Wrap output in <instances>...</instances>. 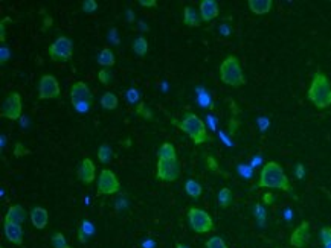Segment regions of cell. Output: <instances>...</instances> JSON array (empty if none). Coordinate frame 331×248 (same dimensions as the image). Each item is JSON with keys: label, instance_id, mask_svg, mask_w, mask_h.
<instances>
[{"label": "cell", "instance_id": "cell-1", "mask_svg": "<svg viewBox=\"0 0 331 248\" xmlns=\"http://www.w3.org/2000/svg\"><path fill=\"white\" fill-rule=\"evenodd\" d=\"M256 187L258 189H279L282 192H292V185L289 182V177L285 175L282 166L278 162H267L262 166Z\"/></svg>", "mask_w": 331, "mask_h": 248}, {"label": "cell", "instance_id": "cell-2", "mask_svg": "<svg viewBox=\"0 0 331 248\" xmlns=\"http://www.w3.org/2000/svg\"><path fill=\"white\" fill-rule=\"evenodd\" d=\"M172 124L179 129H182L186 136L194 142V145H202V143H208V142L212 140V137L208 134L206 122H203V119L198 118L195 113L186 111L183 115V118H182V121L172 119Z\"/></svg>", "mask_w": 331, "mask_h": 248}, {"label": "cell", "instance_id": "cell-3", "mask_svg": "<svg viewBox=\"0 0 331 248\" xmlns=\"http://www.w3.org/2000/svg\"><path fill=\"white\" fill-rule=\"evenodd\" d=\"M307 98L316 108L325 110L331 107V84L322 72H316L308 87Z\"/></svg>", "mask_w": 331, "mask_h": 248}, {"label": "cell", "instance_id": "cell-4", "mask_svg": "<svg viewBox=\"0 0 331 248\" xmlns=\"http://www.w3.org/2000/svg\"><path fill=\"white\" fill-rule=\"evenodd\" d=\"M220 81L229 87H241L246 84L245 73L237 55H228L218 67Z\"/></svg>", "mask_w": 331, "mask_h": 248}, {"label": "cell", "instance_id": "cell-5", "mask_svg": "<svg viewBox=\"0 0 331 248\" xmlns=\"http://www.w3.org/2000/svg\"><path fill=\"white\" fill-rule=\"evenodd\" d=\"M71 102L74 108L80 113H87L92 108L93 95L90 92L89 85L83 81H77L71 87Z\"/></svg>", "mask_w": 331, "mask_h": 248}, {"label": "cell", "instance_id": "cell-6", "mask_svg": "<svg viewBox=\"0 0 331 248\" xmlns=\"http://www.w3.org/2000/svg\"><path fill=\"white\" fill-rule=\"evenodd\" d=\"M186 216H188L189 227L195 233L203 235V233H209L214 230V221L206 210L198 209V207H191V209H188Z\"/></svg>", "mask_w": 331, "mask_h": 248}, {"label": "cell", "instance_id": "cell-7", "mask_svg": "<svg viewBox=\"0 0 331 248\" xmlns=\"http://www.w3.org/2000/svg\"><path fill=\"white\" fill-rule=\"evenodd\" d=\"M48 54H49V58L52 61L66 62V61H69L74 55V43H72L71 38L60 35L58 38L54 40V43L49 44Z\"/></svg>", "mask_w": 331, "mask_h": 248}, {"label": "cell", "instance_id": "cell-8", "mask_svg": "<svg viewBox=\"0 0 331 248\" xmlns=\"http://www.w3.org/2000/svg\"><path fill=\"white\" fill-rule=\"evenodd\" d=\"M23 113V99L18 92H9L2 104V116L9 121H17Z\"/></svg>", "mask_w": 331, "mask_h": 248}, {"label": "cell", "instance_id": "cell-9", "mask_svg": "<svg viewBox=\"0 0 331 248\" xmlns=\"http://www.w3.org/2000/svg\"><path fill=\"white\" fill-rule=\"evenodd\" d=\"M61 96V88L54 75H43L38 82V99L49 101Z\"/></svg>", "mask_w": 331, "mask_h": 248}, {"label": "cell", "instance_id": "cell-10", "mask_svg": "<svg viewBox=\"0 0 331 248\" xmlns=\"http://www.w3.org/2000/svg\"><path fill=\"white\" fill-rule=\"evenodd\" d=\"M98 193L99 195H115L121 189V183L112 169H102L98 177Z\"/></svg>", "mask_w": 331, "mask_h": 248}, {"label": "cell", "instance_id": "cell-11", "mask_svg": "<svg viewBox=\"0 0 331 248\" xmlns=\"http://www.w3.org/2000/svg\"><path fill=\"white\" fill-rule=\"evenodd\" d=\"M180 175V165L179 160H161L158 159L156 163V178L159 182H175Z\"/></svg>", "mask_w": 331, "mask_h": 248}, {"label": "cell", "instance_id": "cell-12", "mask_svg": "<svg viewBox=\"0 0 331 248\" xmlns=\"http://www.w3.org/2000/svg\"><path fill=\"white\" fill-rule=\"evenodd\" d=\"M77 175H78V180H80L81 183L92 185L95 182V178H96V166H95L93 160L89 159V157L83 159L81 163H80Z\"/></svg>", "mask_w": 331, "mask_h": 248}, {"label": "cell", "instance_id": "cell-13", "mask_svg": "<svg viewBox=\"0 0 331 248\" xmlns=\"http://www.w3.org/2000/svg\"><path fill=\"white\" fill-rule=\"evenodd\" d=\"M310 239V224L308 221H302L290 235V244L296 248H302L308 244Z\"/></svg>", "mask_w": 331, "mask_h": 248}, {"label": "cell", "instance_id": "cell-14", "mask_svg": "<svg viewBox=\"0 0 331 248\" xmlns=\"http://www.w3.org/2000/svg\"><path fill=\"white\" fill-rule=\"evenodd\" d=\"M198 12H200L202 21L205 23H211L214 18L218 17L220 8L215 0H202L200 5H198Z\"/></svg>", "mask_w": 331, "mask_h": 248}, {"label": "cell", "instance_id": "cell-15", "mask_svg": "<svg viewBox=\"0 0 331 248\" xmlns=\"http://www.w3.org/2000/svg\"><path fill=\"white\" fill-rule=\"evenodd\" d=\"M3 232L6 239L14 244V245H21L23 244V229H21L20 224L14 222H5L3 224Z\"/></svg>", "mask_w": 331, "mask_h": 248}, {"label": "cell", "instance_id": "cell-16", "mask_svg": "<svg viewBox=\"0 0 331 248\" xmlns=\"http://www.w3.org/2000/svg\"><path fill=\"white\" fill-rule=\"evenodd\" d=\"M31 222L37 230H43L49 222V212L45 207L35 206L31 210Z\"/></svg>", "mask_w": 331, "mask_h": 248}, {"label": "cell", "instance_id": "cell-17", "mask_svg": "<svg viewBox=\"0 0 331 248\" xmlns=\"http://www.w3.org/2000/svg\"><path fill=\"white\" fill-rule=\"evenodd\" d=\"M26 210L18 206V204H14L8 209V213L5 215V222H14V224H23L26 221Z\"/></svg>", "mask_w": 331, "mask_h": 248}, {"label": "cell", "instance_id": "cell-18", "mask_svg": "<svg viewBox=\"0 0 331 248\" xmlns=\"http://www.w3.org/2000/svg\"><path fill=\"white\" fill-rule=\"evenodd\" d=\"M249 9L256 14V15H264L272 11L273 8V2L272 0H249L248 2Z\"/></svg>", "mask_w": 331, "mask_h": 248}, {"label": "cell", "instance_id": "cell-19", "mask_svg": "<svg viewBox=\"0 0 331 248\" xmlns=\"http://www.w3.org/2000/svg\"><path fill=\"white\" fill-rule=\"evenodd\" d=\"M183 23L188 28H198L202 23L200 12H197L191 6H185V9H183Z\"/></svg>", "mask_w": 331, "mask_h": 248}, {"label": "cell", "instance_id": "cell-20", "mask_svg": "<svg viewBox=\"0 0 331 248\" xmlns=\"http://www.w3.org/2000/svg\"><path fill=\"white\" fill-rule=\"evenodd\" d=\"M158 159L161 160H179L177 159V151H175L174 145L169 142H165L158 149Z\"/></svg>", "mask_w": 331, "mask_h": 248}, {"label": "cell", "instance_id": "cell-21", "mask_svg": "<svg viewBox=\"0 0 331 248\" xmlns=\"http://www.w3.org/2000/svg\"><path fill=\"white\" fill-rule=\"evenodd\" d=\"M115 62H116V58H115V54H113L112 49L104 48V49L99 52V55H98V64L102 65L104 69H108V67H113Z\"/></svg>", "mask_w": 331, "mask_h": 248}, {"label": "cell", "instance_id": "cell-22", "mask_svg": "<svg viewBox=\"0 0 331 248\" xmlns=\"http://www.w3.org/2000/svg\"><path fill=\"white\" fill-rule=\"evenodd\" d=\"M217 199H218V206L222 209H228L232 206V201H234V195L231 192V189L228 187H222L217 195Z\"/></svg>", "mask_w": 331, "mask_h": 248}, {"label": "cell", "instance_id": "cell-23", "mask_svg": "<svg viewBox=\"0 0 331 248\" xmlns=\"http://www.w3.org/2000/svg\"><path fill=\"white\" fill-rule=\"evenodd\" d=\"M185 192L191 196V198H200L202 196V192H203V187L202 185L197 182V180H188L185 183Z\"/></svg>", "mask_w": 331, "mask_h": 248}, {"label": "cell", "instance_id": "cell-24", "mask_svg": "<svg viewBox=\"0 0 331 248\" xmlns=\"http://www.w3.org/2000/svg\"><path fill=\"white\" fill-rule=\"evenodd\" d=\"M118 104H119L118 98L112 92H107L101 96V107L104 110H115V108H118Z\"/></svg>", "mask_w": 331, "mask_h": 248}, {"label": "cell", "instance_id": "cell-25", "mask_svg": "<svg viewBox=\"0 0 331 248\" xmlns=\"http://www.w3.org/2000/svg\"><path fill=\"white\" fill-rule=\"evenodd\" d=\"M131 49H133V52H135L138 57L147 55V52H148V41H147V38L138 37V38L135 40V43H133V46H131Z\"/></svg>", "mask_w": 331, "mask_h": 248}, {"label": "cell", "instance_id": "cell-26", "mask_svg": "<svg viewBox=\"0 0 331 248\" xmlns=\"http://www.w3.org/2000/svg\"><path fill=\"white\" fill-rule=\"evenodd\" d=\"M113 157V151L112 148H110L108 145H101L99 149H98V160L101 163H108L110 160H112Z\"/></svg>", "mask_w": 331, "mask_h": 248}, {"label": "cell", "instance_id": "cell-27", "mask_svg": "<svg viewBox=\"0 0 331 248\" xmlns=\"http://www.w3.org/2000/svg\"><path fill=\"white\" fill-rule=\"evenodd\" d=\"M51 244H52L54 248H72V247L68 245V242H66V238H64V235L61 232H57V233L52 235Z\"/></svg>", "mask_w": 331, "mask_h": 248}, {"label": "cell", "instance_id": "cell-28", "mask_svg": "<svg viewBox=\"0 0 331 248\" xmlns=\"http://www.w3.org/2000/svg\"><path fill=\"white\" fill-rule=\"evenodd\" d=\"M135 113H136L138 116L144 118L145 121H151V119H153V113H151V110L147 107L145 102H139V104L136 105V108H135Z\"/></svg>", "mask_w": 331, "mask_h": 248}, {"label": "cell", "instance_id": "cell-29", "mask_svg": "<svg viewBox=\"0 0 331 248\" xmlns=\"http://www.w3.org/2000/svg\"><path fill=\"white\" fill-rule=\"evenodd\" d=\"M198 102H200V105L205 107V108H209V110L214 108V104H212V101H211V96H209V93L206 92V90L198 88Z\"/></svg>", "mask_w": 331, "mask_h": 248}, {"label": "cell", "instance_id": "cell-30", "mask_svg": "<svg viewBox=\"0 0 331 248\" xmlns=\"http://www.w3.org/2000/svg\"><path fill=\"white\" fill-rule=\"evenodd\" d=\"M205 248H229V247L226 245V242L223 241V238L212 236V238H209V239L206 241Z\"/></svg>", "mask_w": 331, "mask_h": 248}, {"label": "cell", "instance_id": "cell-31", "mask_svg": "<svg viewBox=\"0 0 331 248\" xmlns=\"http://www.w3.org/2000/svg\"><path fill=\"white\" fill-rule=\"evenodd\" d=\"M81 9L87 14H92V12L98 11V2L96 0H85V2H83Z\"/></svg>", "mask_w": 331, "mask_h": 248}, {"label": "cell", "instance_id": "cell-32", "mask_svg": "<svg viewBox=\"0 0 331 248\" xmlns=\"http://www.w3.org/2000/svg\"><path fill=\"white\" fill-rule=\"evenodd\" d=\"M98 79L102 85H110V82H112V73H110L108 69H102L98 72Z\"/></svg>", "mask_w": 331, "mask_h": 248}, {"label": "cell", "instance_id": "cell-33", "mask_svg": "<svg viewBox=\"0 0 331 248\" xmlns=\"http://www.w3.org/2000/svg\"><path fill=\"white\" fill-rule=\"evenodd\" d=\"M125 98H127V101L130 102V104H139V98H141V95H139V92L136 88H128L127 92H125Z\"/></svg>", "mask_w": 331, "mask_h": 248}, {"label": "cell", "instance_id": "cell-34", "mask_svg": "<svg viewBox=\"0 0 331 248\" xmlns=\"http://www.w3.org/2000/svg\"><path fill=\"white\" fill-rule=\"evenodd\" d=\"M319 239L322 242V245H327L331 242V227H322L319 232Z\"/></svg>", "mask_w": 331, "mask_h": 248}, {"label": "cell", "instance_id": "cell-35", "mask_svg": "<svg viewBox=\"0 0 331 248\" xmlns=\"http://www.w3.org/2000/svg\"><path fill=\"white\" fill-rule=\"evenodd\" d=\"M80 229H81L87 236H89V238L95 233V227H93V224H92L89 219H84V221L81 222V225H80Z\"/></svg>", "mask_w": 331, "mask_h": 248}, {"label": "cell", "instance_id": "cell-36", "mask_svg": "<svg viewBox=\"0 0 331 248\" xmlns=\"http://www.w3.org/2000/svg\"><path fill=\"white\" fill-rule=\"evenodd\" d=\"M28 154H31V151L23 143H15V146H14V157L20 159V157H25Z\"/></svg>", "mask_w": 331, "mask_h": 248}, {"label": "cell", "instance_id": "cell-37", "mask_svg": "<svg viewBox=\"0 0 331 248\" xmlns=\"http://www.w3.org/2000/svg\"><path fill=\"white\" fill-rule=\"evenodd\" d=\"M253 212H255V218H256V219H258V222L262 225V224H264V221H266V209H264L261 204H255Z\"/></svg>", "mask_w": 331, "mask_h": 248}, {"label": "cell", "instance_id": "cell-38", "mask_svg": "<svg viewBox=\"0 0 331 248\" xmlns=\"http://www.w3.org/2000/svg\"><path fill=\"white\" fill-rule=\"evenodd\" d=\"M238 128H240V121L232 116V118L229 119V122H228V132H229V136H235V132L238 131Z\"/></svg>", "mask_w": 331, "mask_h": 248}, {"label": "cell", "instance_id": "cell-39", "mask_svg": "<svg viewBox=\"0 0 331 248\" xmlns=\"http://www.w3.org/2000/svg\"><path fill=\"white\" fill-rule=\"evenodd\" d=\"M6 21H8V23H12V20L9 17H6V18H3L2 21H0V41H2V43L6 41V28H5Z\"/></svg>", "mask_w": 331, "mask_h": 248}, {"label": "cell", "instance_id": "cell-40", "mask_svg": "<svg viewBox=\"0 0 331 248\" xmlns=\"http://www.w3.org/2000/svg\"><path fill=\"white\" fill-rule=\"evenodd\" d=\"M206 166H208V169L212 171V172H222V171H220L218 162L214 159V157H211V155L206 157Z\"/></svg>", "mask_w": 331, "mask_h": 248}, {"label": "cell", "instance_id": "cell-41", "mask_svg": "<svg viewBox=\"0 0 331 248\" xmlns=\"http://www.w3.org/2000/svg\"><path fill=\"white\" fill-rule=\"evenodd\" d=\"M9 57H11V51L3 44L2 49H0V64H2V65L6 64V61L9 60Z\"/></svg>", "mask_w": 331, "mask_h": 248}, {"label": "cell", "instance_id": "cell-42", "mask_svg": "<svg viewBox=\"0 0 331 248\" xmlns=\"http://www.w3.org/2000/svg\"><path fill=\"white\" fill-rule=\"evenodd\" d=\"M238 172L245 177V178H250L252 177V166H248V165H240L238 166Z\"/></svg>", "mask_w": 331, "mask_h": 248}, {"label": "cell", "instance_id": "cell-43", "mask_svg": "<svg viewBox=\"0 0 331 248\" xmlns=\"http://www.w3.org/2000/svg\"><path fill=\"white\" fill-rule=\"evenodd\" d=\"M295 175H296V178H299V180H302V178L305 177V168H304V165H302V163H296V168H295Z\"/></svg>", "mask_w": 331, "mask_h": 248}, {"label": "cell", "instance_id": "cell-44", "mask_svg": "<svg viewBox=\"0 0 331 248\" xmlns=\"http://www.w3.org/2000/svg\"><path fill=\"white\" fill-rule=\"evenodd\" d=\"M273 201H275V195H273L272 192L264 193V196H262V202H264V204H266V206H272Z\"/></svg>", "mask_w": 331, "mask_h": 248}, {"label": "cell", "instance_id": "cell-45", "mask_svg": "<svg viewBox=\"0 0 331 248\" xmlns=\"http://www.w3.org/2000/svg\"><path fill=\"white\" fill-rule=\"evenodd\" d=\"M138 3H139L141 6H144V8H156V6H158L156 0H139Z\"/></svg>", "mask_w": 331, "mask_h": 248}, {"label": "cell", "instance_id": "cell-46", "mask_svg": "<svg viewBox=\"0 0 331 248\" xmlns=\"http://www.w3.org/2000/svg\"><path fill=\"white\" fill-rule=\"evenodd\" d=\"M52 17H49V15H46L45 18H43V25H41V29L43 31H46V29H49L51 26H52Z\"/></svg>", "mask_w": 331, "mask_h": 248}, {"label": "cell", "instance_id": "cell-47", "mask_svg": "<svg viewBox=\"0 0 331 248\" xmlns=\"http://www.w3.org/2000/svg\"><path fill=\"white\" fill-rule=\"evenodd\" d=\"M78 241H80L81 244H85L87 241H89V236H87L81 229H78Z\"/></svg>", "mask_w": 331, "mask_h": 248}, {"label": "cell", "instance_id": "cell-48", "mask_svg": "<svg viewBox=\"0 0 331 248\" xmlns=\"http://www.w3.org/2000/svg\"><path fill=\"white\" fill-rule=\"evenodd\" d=\"M206 121H208V125H209V128L212 129V131H215L217 128V122H215V119H214V116L212 115H208V118H206Z\"/></svg>", "mask_w": 331, "mask_h": 248}, {"label": "cell", "instance_id": "cell-49", "mask_svg": "<svg viewBox=\"0 0 331 248\" xmlns=\"http://www.w3.org/2000/svg\"><path fill=\"white\" fill-rule=\"evenodd\" d=\"M259 124H261V129H262V131L269 126V121H267V119H262V118H261V119H259Z\"/></svg>", "mask_w": 331, "mask_h": 248}, {"label": "cell", "instance_id": "cell-50", "mask_svg": "<svg viewBox=\"0 0 331 248\" xmlns=\"http://www.w3.org/2000/svg\"><path fill=\"white\" fill-rule=\"evenodd\" d=\"M229 102H231V108H232V113H234V118H235V115H238V108H237V105H235V102H234L232 99H231Z\"/></svg>", "mask_w": 331, "mask_h": 248}, {"label": "cell", "instance_id": "cell-51", "mask_svg": "<svg viewBox=\"0 0 331 248\" xmlns=\"http://www.w3.org/2000/svg\"><path fill=\"white\" fill-rule=\"evenodd\" d=\"M220 137H222V139H223L225 145H228V146H231V145H232V143L229 142V139H228V137L225 136V132H220Z\"/></svg>", "mask_w": 331, "mask_h": 248}, {"label": "cell", "instance_id": "cell-52", "mask_svg": "<svg viewBox=\"0 0 331 248\" xmlns=\"http://www.w3.org/2000/svg\"><path fill=\"white\" fill-rule=\"evenodd\" d=\"M127 15H128V21H133V20H135V18H133V12H131V11H128Z\"/></svg>", "mask_w": 331, "mask_h": 248}, {"label": "cell", "instance_id": "cell-53", "mask_svg": "<svg viewBox=\"0 0 331 248\" xmlns=\"http://www.w3.org/2000/svg\"><path fill=\"white\" fill-rule=\"evenodd\" d=\"M175 248H189V247L185 245V244H177V245H175Z\"/></svg>", "mask_w": 331, "mask_h": 248}, {"label": "cell", "instance_id": "cell-54", "mask_svg": "<svg viewBox=\"0 0 331 248\" xmlns=\"http://www.w3.org/2000/svg\"><path fill=\"white\" fill-rule=\"evenodd\" d=\"M324 248H331V242H330V244H327V245H324Z\"/></svg>", "mask_w": 331, "mask_h": 248}, {"label": "cell", "instance_id": "cell-55", "mask_svg": "<svg viewBox=\"0 0 331 248\" xmlns=\"http://www.w3.org/2000/svg\"><path fill=\"white\" fill-rule=\"evenodd\" d=\"M0 248H5V247H0Z\"/></svg>", "mask_w": 331, "mask_h": 248}]
</instances>
